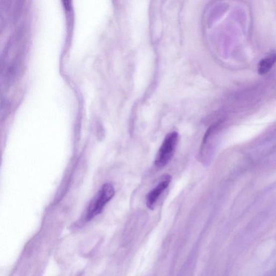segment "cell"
<instances>
[{"label":"cell","instance_id":"obj_4","mask_svg":"<svg viewBox=\"0 0 276 276\" xmlns=\"http://www.w3.org/2000/svg\"><path fill=\"white\" fill-rule=\"evenodd\" d=\"M276 60L275 54L262 59L259 66V72L261 75H265L271 70Z\"/></svg>","mask_w":276,"mask_h":276},{"label":"cell","instance_id":"obj_1","mask_svg":"<svg viewBox=\"0 0 276 276\" xmlns=\"http://www.w3.org/2000/svg\"><path fill=\"white\" fill-rule=\"evenodd\" d=\"M114 194L115 191L111 184L107 183L103 185L88 207L86 220L90 221L101 213L105 205L113 198Z\"/></svg>","mask_w":276,"mask_h":276},{"label":"cell","instance_id":"obj_2","mask_svg":"<svg viewBox=\"0 0 276 276\" xmlns=\"http://www.w3.org/2000/svg\"><path fill=\"white\" fill-rule=\"evenodd\" d=\"M178 139V133L176 131L167 134L158 152L155 165L161 168L169 163L176 151Z\"/></svg>","mask_w":276,"mask_h":276},{"label":"cell","instance_id":"obj_3","mask_svg":"<svg viewBox=\"0 0 276 276\" xmlns=\"http://www.w3.org/2000/svg\"><path fill=\"white\" fill-rule=\"evenodd\" d=\"M171 181L170 176H167L165 179L160 183L147 195L146 199V205L150 210H153L161 194L169 186Z\"/></svg>","mask_w":276,"mask_h":276},{"label":"cell","instance_id":"obj_5","mask_svg":"<svg viewBox=\"0 0 276 276\" xmlns=\"http://www.w3.org/2000/svg\"><path fill=\"white\" fill-rule=\"evenodd\" d=\"M63 3L65 9L66 10H70L71 9V2L69 1H64Z\"/></svg>","mask_w":276,"mask_h":276}]
</instances>
